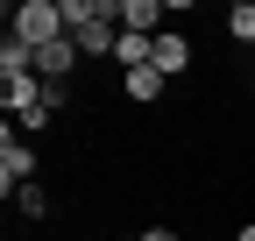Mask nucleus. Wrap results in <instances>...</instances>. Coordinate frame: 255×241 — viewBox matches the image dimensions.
<instances>
[{
  "label": "nucleus",
  "instance_id": "1",
  "mask_svg": "<svg viewBox=\"0 0 255 241\" xmlns=\"http://www.w3.org/2000/svg\"><path fill=\"white\" fill-rule=\"evenodd\" d=\"M57 36H71V28H64V0H21L14 7V43L50 50Z\"/></svg>",
  "mask_w": 255,
  "mask_h": 241
},
{
  "label": "nucleus",
  "instance_id": "2",
  "mask_svg": "<svg viewBox=\"0 0 255 241\" xmlns=\"http://www.w3.org/2000/svg\"><path fill=\"white\" fill-rule=\"evenodd\" d=\"M21 185H36V149L28 142H0V192H21Z\"/></svg>",
  "mask_w": 255,
  "mask_h": 241
},
{
  "label": "nucleus",
  "instance_id": "3",
  "mask_svg": "<svg viewBox=\"0 0 255 241\" xmlns=\"http://www.w3.org/2000/svg\"><path fill=\"white\" fill-rule=\"evenodd\" d=\"M71 71H78V43L71 36H57L50 50H36V78L43 85H71Z\"/></svg>",
  "mask_w": 255,
  "mask_h": 241
},
{
  "label": "nucleus",
  "instance_id": "4",
  "mask_svg": "<svg viewBox=\"0 0 255 241\" xmlns=\"http://www.w3.org/2000/svg\"><path fill=\"white\" fill-rule=\"evenodd\" d=\"M163 14H170L163 0H121V28H135V36H163V28H156Z\"/></svg>",
  "mask_w": 255,
  "mask_h": 241
},
{
  "label": "nucleus",
  "instance_id": "5",
  "mask_svg": "<svg viewBox=\"0 0 255 241\" xmlns=\"http://www.w3.org/2000/svg\"><path fill=\"white\" fill-rule=\"evenodd\" d=\"M121 85H128V100H142V107H149V100H163V85H170V78L156 71V64H142V71H128Z\"/></svg>",
  "mask_w": 255,
  "mask_h": 241
},
{
  "label": "nucleus",
  "instance_id": "6",
  "mask_svg": "<svg viewBox=\"0 0 255 241\" xmlns=\"http://www.w3.org/2000/svg\"><path fill=\"white\" fill-rule=\"evenodd\" d=\"M184 64H191V43H184V36H156V71H163V78H177Z\"/></svg>",
  "mask_w": 255,
  "mask_h": 241
},
{
  "label": "nucleus",
  "instance_id": "7",
  "mask_svg": "<svg viewBox=\"0 0 255 241\" xmlns=\"http://www.w3.org/2000/svg\"><path fill=\"white\" fill-rule=\"evenodd\" d=\"M227 36L234 43H255V0H234V7H227Z\"/></svg>",
  "mask_w": 255,
  "mask_h": 241
},
{
  "label": "nucleus",
  "instance_id": "8",
  "mask_svg": "<svg viewBox=\"0 0 255 241\" xmlns=\"http://www.w3.org/2000/svg\"><path fill=\"white\" fill-rule=\"evenodd\" d=\"M14 206H21V220H43V213H50V199H43V185H21V192H14Z\"/></svg>",
  "mask_w": 255,
  "mask_h": 241
},
{
  "label": "nucleus",
  "instance_id": "9",
  "mask_svg": "<svg viewBox=\"0 0 255 241\" xmlns=\"http://www.w3.org/2000/svg\"><path fill=\"white\" fill-rule=\"evenodd\" d=\"M142 241H177V227H149V234H142Z\"/></svg>",
  "mask_w": 255,
  "mask_h": 241
},
{
  "label": "nucleus",
  "instance_id": "10",
  "mask_svg": "<svg viewBox=\"0 0 255 241\" xmlns=\"http://www.w3.org/2000/svg\"><path fill=\"white\" fill-rule=\"evenodd\" d=\"M234 241H255V220H248V227H241V234H234Z\"/></svg>",
  "mask_w": 255,
  "mask_h": 241
}]
</instances>
